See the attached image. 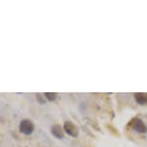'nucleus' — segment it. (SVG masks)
<instances>
[{
	"label": "nucleus",
	"instance_id": "1",
	"mask_svg": "<svg viewBox=\"0 0 147 147\" xmlns=\"http://www.w3.org/2000/svg\"><path fill=\"white\" fill-rule=\"evenodd\" d=\"M128 128H131L134 130L135 132L138 133V134H145L147 133V126L144 122L138 117H134L129 121V123L127 124Z\"/></svg>",
	"mask_w": 147,
	"mask_h": 147
},
{
	"label": "nucleus",
	"instance_id": "2",
	"mask_svg": "<svg viewBox=\"0 0 147 147\" xmlns=\"http://www.w3.org/2000/svg\"><path fill=\"white\" fill-rule=\"evenodd\" d=\"M35 130L34 123L30 119H22L19 123V131L25 136L31 135Z\"/></svg>",
	"mask_w": 147,
	"mask_h": 147
},
{
	"label": "nucleus",
	"instance_id": "3",
	"mask_svg": "<svg viewBox=\"0 0 147 147\" xmlns=\"http://www.w3.org/2000/svg\"><path fill=\"white\" fill-rule=\"evenodd\" d=\"M63 131L71 138H77L79 136V129L73 122L70 120H66L63 123Z\"/></svg>",
	"mask_w": 147,
	"mask_h": 147
},
{
	"label": "nucleus",
	"instance_id": "4",
	"mask_svg": "<svg viewBox=\"0 0 147 147\" xmlns=\"http://www.w3.org/2000/svg\"><path fill=\"white\" fill-rule=\"evenodd\" d=\"M50 132L55 138H59V140H62L65 137V131H63V128L60 124H54V125H52L50 128Z\"/></svg>",
	"mask_w": 147,
	"mask_h": 147
},
{
	"label": "nucleus",
	"instance_id": "5",
	"mask_svg": "<svg viewBox=\"0 0 147 147\" xmlns=\"http://www.w3.org/2000/svg\"><path fill=\"white\" fill-rule=\"evenodd\" d=\"M136 102L140 106H146L147 105V93L146 92H137L134 94Z\"/></svg>",
	"mask_w": 147,
	"mask_h": 147
},
{
	"label": "nucleus",
	"instance_id": "6",
	"mask_svg": "<svg viewBox=\"0 0 147 147\" xmlns=\"http://www.w3.org/2000/svg\"><path fill=\"white\" fill-rule=\"evenodd\" d=\"M44 97L47 101H51L53 102L57 99V93L55 92H45L44 93Z\"/></svg>",
	"mask_w": 147,
	"mask_h": 147
},
{
	"label": "nucleus",
	"instance_id": "7",
	"mask_svg": "<svg viewBox=\"0 0 147 147\" xmlns=\"http://www.w3.org/2000/svg\"><path fill=\"white\" fill-rule=\"evenodd\" d=\"M106 127L110 131L111 134H113V136H115V137H117V138L119 137V132L117 131V129H116L115 126H113L112 124H107Z\"/></svg>",
	"mask_w": 147,
	"mask_h": 147
},
{
	"label": "nucleus",
	"instance_id": "8",
	"mask_svg": "<svg viewBox=\"0 0 147 147\" xmlns=\"http://www.w3.org/2000/svg\"><path fill=\"white\" fill-rule=\"evenodd\" d=\"M36 99H37V101H38L40 104H45V103H46L45 99L43 98L42 95H41L40 93H37V94H36Z\"/></svg>",
	"mask_w": 147,
	"mask_h": 147
}]
</instances>
